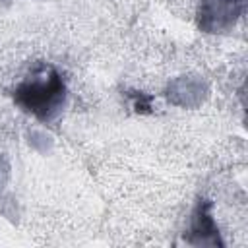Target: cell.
Returning a JSON list of instances; mask_svg holds the SVG:
<instances>
[{"label": "cell", "mask_w": 248, "mask_h": 248, "mask_svg": "<svg viewBox=\"0 0 248 248\" xmlns=\"http://www.w3.org/2000/svg\"><path fill=\"white\" fill-rule=\"evenodd\" d=\"M19 101L27 105L33 112L46 118L50 112H54L62 101V85L56 76L48 78L41 83H29L19 89Z\"/></svg>", "instance_id": "1"}, {"label": "cell", "mask_w": 248, "mask_h": 248, "mask_svg": "<svg viewBox=\"0 0 248 248\" xmlns=\"http://www.w3.org/2000/svg\"><path fill=\"white\" fill-rule=\"evenodd\" d=\"M167 97L170 103L178 107H196L205 97V83L198 78H178L170 81L167 89Z\"/></svg>", "instance_id": "2"}, {"label": "cell", "mask_w": 248, "mask_h": 248, "mask_svg": "<svg viewBox=\"0 0 248 248\" xmlns=\"http://www.w3.org/2000/svg\"><path fill=\"white\" fill-rule=\"evenodd\" d=\"M194 232H196V234H202V238H200L196 244H207V240H205L207 234L217 236L213 219H211V215L207 213V209H205L203 205L198 207V213H196V217H194Z\"/></svg>", "instance_id": "3"}, {"label": "cell", "mask_w": 248, "mask_h": 248, "mask_svg": "<svg viewBox=\"0 0 248 248\" xmlns=\"http://www.w3.org/2000/svg\"><path fill=\"white\" fill-rule=\"evenodd\" d=\"M29 145L37 149L39 153H46L52 147V138L41 130H31L29 132Z\"/></svg>", "instance_id": "4"}, {"label": "cell", "mask_w": 248, "mask_h": 248, "mask_svg": "<svg viewBox=\"0 0 248 248\" xmlns=\"http://www.w3.org/2000/svg\"><path fill=\"white\" fill-rule=\"evenodd\" d=\"M8 176H10V165H8V161L4 157H0V190L8 182Z\"/></svg>", "instance_id": "5"}, {"label": "cell", "mask_w": 248, "mask_h": 248, "mask_svg": "<svg viewBox=\"0 0 248 248\" xmlns=\"http://www.w3.org/2000/svg\"><path fill=\"white\" fill-rule=\"evenodd\" d=\"M223 2H236V0H223Z\"/></svg>", "instance_id": "6"}]
</instances>
